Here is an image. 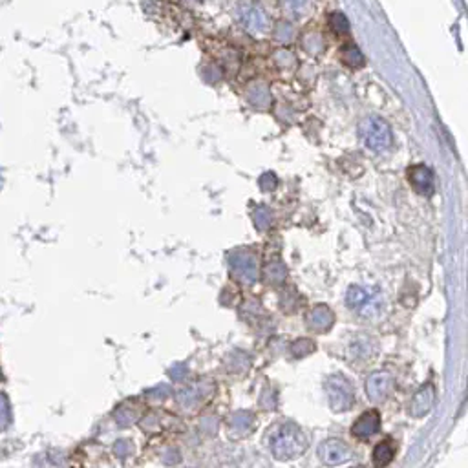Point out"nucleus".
Here are the masks:
<instances>
[{"label":"nucleus","mask_w":468,"mask_h":468,"mask_svg":"<svg viewBox=\"0 0 468 468\" xmlns=\"http://www.w3.org/2000/svg\"><path fill=\"white\" fill-rule=\"evenodd\" d=\"M137 419H139V413H137V410H134V408L121 406L118 411H115V421H118V425L121 426H130L132 423H136Z\"/></svg>","instance_id":"18"},{"label":"nucleus","mask_w":468,"mask_h":468,"mask_svg":"<svg viewBox=\"0 0 468 468\" xmlns=\"http://www.w3.org/2000/svg\"><path fill=\"white\" fill-rule=\"evenodd\" d=\"M276 185H278V180H276V176L273 174V172H267V174H262L260 178V187L264 190H267V192H271V190L276 189Z\"/></svg>","instance_id":"20"},{"label":"nucleus","mask_w":468,"mask_h":468,"mask_svg":"<svg viewBox=\"0 0 468 468\" xmlns=\"http://www.w3.org/2000/svg\"><path fill=\"white\" fill-rule=\"evenodd\" d=\"M185 374H187V368H185L183 364H178V366H176V368L171 369V375H172V377H176V378H181Z\"/></svg>","instance_id":"22"},{"label":"nucleus","mask_w":468,"mask_h":468,"mask_svg":"<svg viewBox=\"0 0 468 468\" xmlns=\"http://www.w3.org/2000/svg\"><path fill=\"white\" fill-rule=\"evenodd\" d=\"M114 452H115V455H119V458H127L128 454H132V443L127 439L118 441L114 446Z\"/></svg>","instance_id":"21"},{"label":"nucleus","mask_w":468,"mask_h":468,"mask_svg":"<svg viewBox=\"0 0 468 468\" xmlns=\"http://www.w3.org/2000/svg\"><path fill=\"white\" fill-rule=\"evenodd\" d=\"M253 428V416L249 411H238L231 419V430L236 435H246Z\"/></svg>","instance_id":"15"},{"label":"nucleus","mask_w":468,"mask_h":468,"mask_svg":"<svg viewBox=\"0 0 468 468\" xmlns=\"http://www.w3.org/2000/svg\"><path fill=\"white\" fill-rule=\"evenodd\" d=\"M318 458H320V461L324 465L335 467V465L346 463L351 458V450L342 441L327 439L318 448Z\"/></svg>","instance_id":"7"},{"label":"nucleus","mask_w":468,"mask_h":468,"mask_svg":"<svg viewBox=\"0 0 468 468\" xmlns=\"http://www.w3.org/2000/svg\"><path fill=\"white\" fill-rule=\"evenodd\" d=\"M435 401V388L434 384H426L425 388H421L419 392L413 395L410 404V413L413 417H423L426 416L428 411L432 410Z\"/></svg>","instance_id":"12"},{"label":"nucleus","mask_w":468,"mask_h":468,"mask_svg":"<svg viewBox=\"0 0 468 468\" xmlns=\"http://www.w3.org/2000/svg\"><path fill=\"white\" fill-rule=\"evenodd\" d=\"M378 428H381V413L377 410H369L355 421V425L351 426V435L357 439H366L377 434Z\"/></svg>","instance_id":"11"},{"label":"nucleus","mask_w":468,"mask_h":468,"mask_svg":"<svg viewBox=\"0 0 468 468\" xmlns=\"http://www.w3.org/2000/svg\"><path fill=\"white\" fill-rule=\"evenodd\" d=\"M341 59L344 62L346 66L350 68H360L364 64V57H362V53L353 43H348L344 48L341 50Z\"/></svg>","instance_id":"14"},{"label":"nucleus","mask_w":468,"mask_h":468,"mask_svg":"<svg viewBox=\"0 0 468 468\" xmlns=\"http://www.w3.org/2000/svg\"><path fill=\"white\" fill-rule=\"evenodd\" d=\"M326 392L333 411H348L353 406L355 393L350 381L342 375H332L326 381Z\"/></svg>","instance_id":"4"},{"label":"nucleus","mask_w":468,"mask_h":468,"mask_svg":"<svg viewBox=\"0 0 468 468\" xmlns=\"http://www.w3.org/2000/svg\"><path fill=\"white\" fill-rule=\"evenodd\" d=\"M360 134L364 139L366 147L374 152H386L392 147L393 137L388 123H384L383 119L368 118L360 125Z\"/></svg>","instance_id":"3"},{"label":"nucleus","mask_w":468,"mask_h":468,"mask_svg":"<svg viewBox=\"0 0 468 468\" xmlns=\"http://www.w3.org/2000/svg\"><path fill=\"white\" fill-rule=\"evenodd\" d=\"M346 302L353 309L355 313H359L360 317H377L381 309H383V297L378 291L368 288H360V285H351L348 289V297Z\"/></svg>","instance_id":"2"},{"label":"nucleus","mask_w":468,"mask_h":468,"mask_svg":"<svg viewBox=\"0 0 468 468\" xmlns=\"http://www.w3.org/2000/svg\"><path fill=\"white\" fill-rule=\"evenodd\" d=\"M306 448H308V437L293 423H285L280 426L278 432L271 439V452L278 461H291L295 458H300Z\"/></svg>","instance_id":"1"},{"label":"nucleus","mask_w":468,"mask_h":468,"mask_svg":"<svg viewBox=\"0 0 468 468\" xmlns=\"http://www.w3.org/2000/svg\"><path fill=\"white\" fill-rule=\"evenodd\" d=\"M214 392L213 383H208V381H201V383L192 384L190 388L183 390V392L178 395V404L185 410H192V408L199 406L201 402L207 401Z\"/></svg>","instance_id":"6"},{"label":"nucleus","mask_w":468,"mask_h":468,"mask_svg":"<svg viewBox=\"0 0 468 468\" xmlns=\"http://www.w3.org/2000/svg\"><path fill=\"white\" fill-rule=\"evenodd\" d=\"M253 220H255V225L258 231H264V229H267L271 225V222H273V213H271L269 207H258L253 213Z\"/></svg>","instance_id":"17"},{"label":"nucleus","mask_w":468,"mask_h":468,"mask_svg":"<svg viewBox=\"0 0 468 468\" xmlns=\"http://www.w3.org/2000/svg\"><path fill=\"white\" fill-rule=\"evenodd\" d=\"M264 274H265V280H267L269 284L278 285L285 280L288 269H285V265L282 264V262H271V264L265 267Z\"/></svg>","instance_id":"16"},{"label":"nucleus","mask_w":468,"mask_h":468,"mask_svg":"<svg viewBox=\"0 0 468 468\" xmlns=\"http://www.w3.org/2000/svg\"><path fill=\"white\" fill-rule=\"evenodd\" d=\"M393 388V378L392 375L386 371H375L366 381V393H368L369 401L383 402L388 399Z\"/></svg>","instance_id":"8"},{"label":"nucleus","mask_w":468,"mask_h":468,"mask_svg":"<svg viewBox=\"0 0 468 468\" xmlns=\"http://www.w3.org/2000/svg\"><path fill=\"white\" fill-rule=\"evenodd\" d=\"M313 350H315V346H313L311 341H308V339H300V341H297L293 346H291V355H293L295 359H300L304 355L311 353Z\"/></svg>","instance_id":"19"},{"label":"nucleus","mask_w":468,"mask_h":468,"mask_svg":"<svg viewBox=\"0 0 468 468\" xmlns=\"http://www.w3.org/2000/svg\"><path fill=\"white\" fill-rule=\"evenodd\" d=\"M395 458V448L392 441H383L381 445L375 446L374 450V463L375 467H388Z\"/></svg>","instance_id":"13"},{"label":"nucleus","mask_w":468,"mask_h":468,"mask_svg":"<svg viewBox=\"0 0 468 468\" xmlns=\"http://www.w3.org/2000/svg\"><path fill=\"white\" fill-rule=\"evenodd\" d=\"M408 181L417 194L432 196L435 190L434 174L426 165H413L408 169Z\"/></svg>","instance_id":"9"},{"label":"nucleus","mask_w":468,"mask_h":468,"mask_svg":"<svg viewBox=\"0 0 468 468\" xmlns=\"http://www.w3.org/2000/svg\"><path fill=\"white\" fill-rule=\"evenodd\" d=\"M229 264H231V273L234 274V278L243 285H253L258 280V262L251 251L238 249L231 253Z\"/></svg>","instance_id":"5"},{"label":"nucleus","mask_w":468,"mask_h":468,"mask_svg":"<svg viewBox=\"0 0 468 468\" xmlns=\"http://www.w3.org/2000/svg\"><path fill=\"white\" fill-rule=\"evenodd\" d=\"M306 322H308V327L317 333H326L329 332L335 324V315L327 306L320 304V306H315L311 311L306 315Z\"/></svg>","instance_id":"10"}]
</instances>
